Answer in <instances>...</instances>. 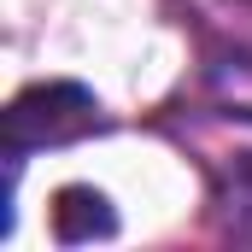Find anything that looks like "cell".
<instances>
[{
  "label": "cell",
  "mask_w": 252,
  "mask_h": 252,
  "mask_svg": "<svg viewBox=\"0 0 252 252\" xmlns=\"http://www.w3.org/2000/svg\"><path fill=\"white\" fill-rule=\"evenodd\" d=\"M53 235H59L64 247H76V241H112L118 235V217H112L106 193L59 188V199H53Z\"/></svg>",
  "instance_id": "7a4b0ae2"
},
{
  "label": "cell",
  "mask_w": 252,
  "mask_h": 252,
  "mask_svg": "<svg viewBox=\"0 0 252 252\" xmlns=\"http://www.w3.org/2000/svg\"><path fill=\"white\" fill-rule=\"evenodd\" d=\"M229 211H235V229H241V235H252V170H241V176H235Z\"/></svg>",
  "instance_id": "3957f363"
},
{
  "label": "cell",
  "mask_w": 252,
  "mask_h": 252,
  "mask_svg": "<svg viewBox=\"0 0 252 252\" xmlns=\"http://www.w3.org/2000/svg\"><path fill=\"white\" fill-rule=\"evenodd\" d=\"M100 100L82 88V82H35V88H24L12 106H6V118H0V141H6V164L18 170L24 164V153H35V147H64V141H76V135H88V129H100Z\"/></svg>",
  "instance_id": "6da1fadb"
}]
</instances>
